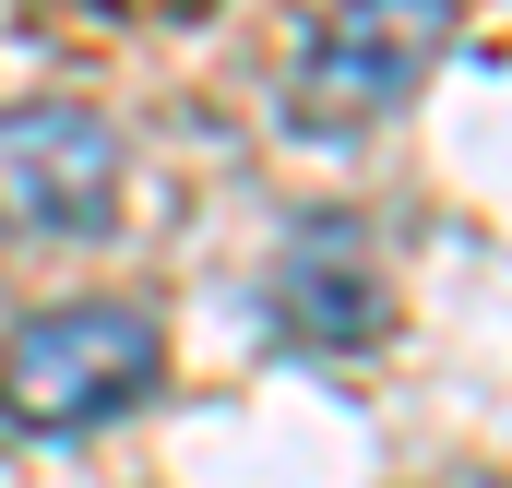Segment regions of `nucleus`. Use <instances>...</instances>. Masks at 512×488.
<instances>
[{
	"label": "nucleus",
	"mask_w": 512,
	"mask_h": 488,
	"mask_svg": "<svg viewBox=\"0 0 512 488\" xmlns=\"http://www.w3.org/2000/svg\"><path fill=\"white\" fill-rule=\"evenodd\" d=\"M131 203V155L84 96H12L0 108V239L24 250H84Z\"/></svg>",
	"instance_id": "3"
},
{
	"label": "nucleus",
	"mask_w": 512,
	"mask_h": 488,
	"mask_svg": "<svg viewBox=\"0 0 512 488\" xmlns=\"http://www.w3.org/2000/svg\"><path fill=\"white\" fill-rule=\"evenodd\" d=\"M262 334L286 346V358H370L393 334V286L370 239L358 227H298V239L274 250V274H262Z\"/></svg>",
	"instance_id": "4"
},
{
	"label": "nucleus",
	"mask_w": 512,
	"mask_h": 488,
	"mask_svg": "<svg viewBox=\"0 0 512 488\" xmlns=\"http://www.w3.org/2000/svg\"><path fill=\"white\" fill-rule=\"evenodd\" d=\"M453 0H322V24L286 60V131L298 143H358L405 120L429 96V72L453 60Z\"/></svg>",
	"instance_id": "2"
},
{
	"label": "nucleus",
	"mask_w": 512,
	"mask_h": 488,
	"mask_svg": "<svg viewBox=\"0 0 512 488\" xmlns=\"http://www.w3.org/2000/svg\"><path fill=\"white\" fill-rule=\"evenodd\" d=\"M155 381H167V322L143 298H60L0 334V429L84 441V429H120L131 405H155Z\"/></svg>",
	"instance_id": "1"
}]
</instances>
